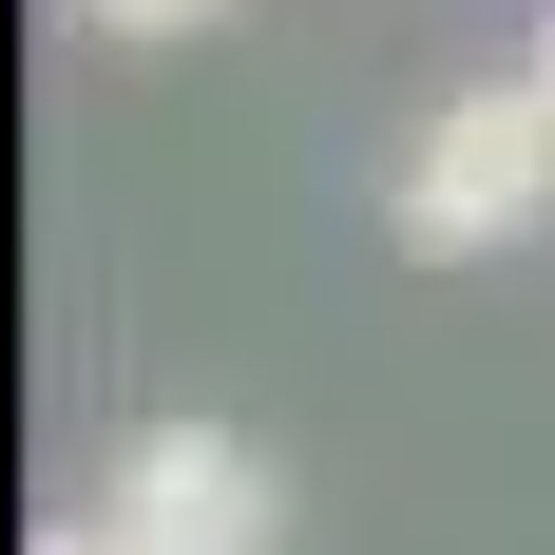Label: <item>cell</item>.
I'll return each mask as SVG.
<instances>
[{"label": "cell", "mask_w": 555, "mask_h": 555, "mask_svg": "<svg viewBox=\"0 0 555 555\" xmlns=\"http://www.w3.org/2000/svg\"><path fill=\"white\" fill-rule=\"evenodd\" d=\"M384 230L422 249V269H479V249L555 230V115L517 96V57L402 115V154H384Z\"/></svg>", "instance_id": "obj_1"}, {"label": "cell", "mask_w": 555, "mask_h": 555, "mask_svg": "<svg viewBox=\"0 0 555 555\" xmlns=\"http://www.w3.org/2000/svg\"><path fill=\"white\" fill-rule=\"evenodd\" d=\"M96 537L115 555H269L287 537V479H269L249 422H134L115 479H96Z\"/></svg>", "instance_id": "obj_2"}, {"label": "cell", "mask_w": 555, "mask_h": 555, "mask_svg": "<svg viewBox=\"0 0 555 555\" xmlns=\"http://www.w3.org/2000/svg\"><path fill=\"white\" fill-rule=\"evenodd\" d=\"M77 20H96V39H211L230 0H77Z\"/></svg>", "instance_id": "obj_3"}, {"label": "cell", "mask_w": 555, "mask_h": 555, "mask_svg": "<svg viewBox=\"0 0 555 555\" xmlns=\"http://www.w3.org/2000/svg\"><path fill=\"white\" fill-rule=\"evenodd\" d=\"M517 96H537V115H555V20H537V39H517Z\"/></svg>", "instance_id": "obj_4"}, {"label": "cell", "mask_w": 555, "mask_h": 555, "mask_svg": "<svg viewBox=\"0 0 555 555\" xmlns=\"http://www.w3.org/2000/svg\"><path fill=\"white\" fill-rule=\"evenodd\" d=\"M39 555H115V537H96V517H57V537H39Z\"/></svg>", "instance_id": "obj_5"}]
</instances>
